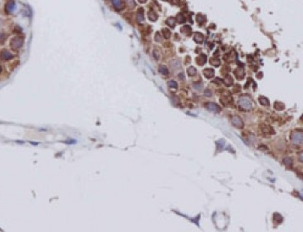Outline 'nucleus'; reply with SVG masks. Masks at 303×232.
<instances>
[{
	"instance_id": "f257e3e1",
	"label": "nucleus",
	"mask_w": 303,
	"mask_h": 232,
	"mask_svg": "<svg viewBox=\"0 0 303 232\" xmlns=\"http://www.w3.org/2000/svg\"><path fill=\"white\" fill-rule=\"evenodd\" d=\"M239 105L244 110H250L253 107L252 101L248 96H241L239 98Z\"/></svg>"
},
{
	"instance_id": "f03ea898",
	"label": "nucleus",
	"mask_w": 303,
	"mask_h": 232,
	"mask_svg": "<svg viewBox=\"0 0 303 232\" xmlns=\"http://www.w3.org/2000/svg\"><path fill=\"white\" fill-rule=\"evenodd\" d=\"M23 44H24V39L22 37H18V36L15 37L11 41V47L15 51L20 49L23 46Z\"/></svg>"
},
{
	"instance_id": "7ed1b4c3",
	"label": "nucleus",
	"mask_w": 303,
	"mask_h": 232,
	"mask_svg": "<svg viewBox=\"0 0 303 232\" xmlns=\"http://www.w3.org/2000/svg\"><path fill=\"white\" fill-rule=\"evenodd\" d=\"M291 140H292V143L294 144H297V145L302 144V132L299 130L294 131L291 135Z\"/></svg>"
},
{
	"instance_id": "20e7f679",
	"label": "nucleus",
	"mask_w": 303,
	"mask_h": 232,
	"mask_svg": "<svg viewBox=\"0 0 303 232\" xmlns=\"http://www.w3.org/2000/svg\"><path fill=\"white\" fill-rule=\"evenodd\" d=\"M231 124L238 129H242L244 127V123L242 119L238 116H234L231 117Z\"/></svg>"
},
{
	"instance_id": "39448f33",
	"label": "nucleus",
	"mask_w": 303,
	"mask_h": 232,
	"mask_svg": "<svg viewBox=\"0 0 303 232\" xmlns=\"http://www.w3.org/2000/svg\"><path fill=\"white\" fill-rule=\"evenodd\" d=\"M205 107L209 111H213L215 113H219L221 111V107L215 103H207L205 104Z\"/></svg>"
},
{
	"instance_id": "423d86ee",
	"label": "nucleus",
	"mask_w": 303,
	"mask_h": 232,
	"mask_svg": "<svg viewBox=\"0 0 303 232\" xmlns=\"http://www.w3.org/2000/svg\"><path fill=\"white\" fill-rule=\"evenodd\" d=\"M13 57H14L13 54H12L11 52H8V51H6V50H4V51H2V52H1V53H0V58H1L2 60H5V61H7V60L12 59Z\"/></svg>"
},
{
	"instance_id": "0eeeda50",
	"label": "nucleus",
	"mask_w": 303,
	"mask_h": 232,
	"mask_svg": "<svg viewBox=\"0 0 303 232\" xmlns=\"http://www.w3.org/2000/svg\"><path fill=\"white\" fill-rule=\"evenodd\" d=\"M16 9V4L14 2L13 0H10L6 3L5 4V12L8 13H12Z\"/></svg>"
},
{
	"instance_id": "6e6552de",
	"label": "nucleus",
	"mask_w": 303,
	"mask_h": 232,
	"mask_svg": "<svg viewBox=\"0 0 303 232\" xmlns=\"http://www.w3.org/2000/svg\"><path fill=\"white\" fill-rule=\"evenodd\" d=\"M235 75H236V77L237 79L241 80V79L244 77V76H245V71H244V69H243L242 67H239V68H237V69L235 71Z\"/></svg>"
},
{
	"instance_id": "1a4fd4ad",
	"label": "nucleus",
	"mask_w": 303,
	"mask_h": 232,
	"mask_svg": "<svg viewBox=\"0 0 303 232\" xmlns=\"http://www.w3.org/2000/svg\"><path fill=\"white\" fill-rule=\"evenodd\" d=\"M206 61H207V57L204 54L197 57L196 59V64L198 65H203L206 63Z\"/></svg>"
},
{
	"instance_id": "9d476101",
	"label": "nucleus",
	"mask_w": 303,
	"mask_h": 232,
	"mask_svg": "<svg viewBox=\"0 0 303 232\" xmlns=\"http://www.w3.org/2000/svg\"><path fill=\"white\" fill-rule=\"evenodd\" d=\"M203 75L207 78H212L215 76V71L213 69H205L203 71Z\"/></svg>"
},
{
	"instance_id": "9b49d317",
	"label": "nucleus",
	"mask_w": 303,
	"mask_h": 232,
	"mask_svg": "<svg viewBox=\"0 0 303 232\" xmlns=\"http://www.w3.org/2000/svg\"><path fill=\"white\" fill-rule=\"evenodd\" d=\"M181 32H182L183 34L186 35V36H190V34H191V32H192V29H191L190 26L185 25L181 28Z\"/></svg>"
},
{
	"instance_id": "f8f14e48",
	"label": "nucleus",
	"mask_w": 303,
	"mask_h": 232,
	"mask_svg": "<svg viewBox=\"0 0 303 232\" xmlns=\"http://www.w3.org/2000/svg\"><path fill=\"white\" fill-rule=\"evenodd\" d=\"M148 17H149V19L150 21H152V22L157 21V19L158 18L157 14L154 11H152V10L149 12V13H148Z\"/></svg>"
},
{
	"instance_id": "ddd939ff",
	"label": "nucleus",
	"mask_w": 303,
	"mask_h": 232,
	"mask_svg": "<svg viewBox=\"0 0 303 232\" xmlns=\"http://www.w3.org/2000/svg\"><path fill=\"white\" fill-rule=\"evenodd\" d=\"M111 3L117 10L123 9V1L122 0H111Z\"/></svg>"
},
{
	"instance_id": "4468645a",
	"label": "nucleus",
	"mask_w": 303,
	"mask_h": 232,
	"mask_svg": "<svg viewBox=\"0 0 303 232\" xmlns=\"http://www.w3.org/2000/svg\"><path fill=\"white\" fill-rule=\"evenodd\" d=\"M203 39H204V37H203V35H202V33L196 32V33L195 34L194 40H195L197 44H202V43L203 42Z\"/></svg>"
},
{
	"instance_id": "2eb2a0df",
	"label": "nucleus",
	"mask_w": 303,
	"mask_h": 232,
	"mask_svg": "<svg viewBox=\"0 0 303 232\" xmlns=\"http://www.w3.org/2000/svg\"><path fill=\"white\" fill-rule=\"evenodd\" d=\"M144 21V10L141 8L139 9L137 12V22L138 23H143Z\"/></svg>"
},
{
	"instance_id": "dca6fc26",
	"label": "nucleus",
	"mask_w": 303,
	"mask_h": 232,
	"mask_svg": "<svg viewBox=\"0 0 303 232\" xmlns=\"http://www.w3.org/2000/svg\"><path fill=\"white\" fill-rule=\"evenodd\" d=\"M223 83L226 86H230V85H232V84H233V83H234V80H233L232 77H230V76H228H228H226V77L224 78Z\"/></svg>"
},
{
	"instance_id": "f3484780",
	"label": "nucleus",
	"mask_w": 303,
	"mask_h": 232,
	"mask_svg": "<svg viewBox=\"0 0 303 232\" xmlns=\"http://www.w3.org/2000/svg\"><path fill=\"white\" fill-rule=\"evenodd\" d=\"M187 73L189 77H193L196 74V69L194 66H190L187 69Z\"/></svg>"
},
{
	"instance_id": "a211bd4d",
	"label": "nucleus",
	"mask_w": 303,
	"mask_h": 232,
	"mask_svg": "<svg viewBox=\"0 0 303 232\" xmlns=\"http://www.w3.org/2000/svg\"><path fill=\"white\" fill-rule=\"evenodd\" d=\"M162 33L163 37L166 39H169L170 38V36H171V32H170V31L168 28H163L162 30Z\"/></svg>"
},
{
	"instance_id": "6ab92c4d",
	"label": "nucleus",
	"mask_w": 303,
	"mask_h": 232,
	"mask_svg": "<svg viewBox=\"0 0 303 232\" xmlns=\"http://www.w3.org/2000/svg\"><path fill=\"white\" fill-rule=\"evenodd\" d=\"M261 127H262V130L263 131L264 133H266V134H271V133L274 132L272 128L269 127V126H267V125H264V124H262Z\"/></svg>"
},
{
	"instance_id": "aec40b11",
	"label": "nucleus",
	"mask_w": 303,
	"mask_h": 232,
	"mask_svg": "<svg viewBox=\"0 0 303 232\" xmlns=\"http://www.w3.org/2000/svg\"><path fill=\"white\" fill-rule=\"evenodd\" d=\"M159 71L162 74V75H168L169 74V70L165 65H160L159 66Z\"/></svg>"
},
{
	"instance_id": "412c9836",
	"label": "nucleus",
	"mask_w": 303,
	"mask_h": 232,
	"mask_svg": "<svg viewBox=\"0 0 303 232\" xmlns=\"http://www.w3.org/2000/svg\"><path fill=\"white\" fill-rule=\"evenodd\" d=\"M175 21H176V20H175L174 17H169V18L166 20V24L170 26V27L174 28V27H175Z\"/></svg>"
},
{
	"instance_id": "4be33fe9",
	"label": "nucleus",
	"mask_w": 303,
	"mask_h": 232,
	"mask_svg": "<svg viewBox=\"0 0 303 232\" xmlns=\"http://www.w3.org/2000/svg\"><path fill=\"white\" fill-rule=\"evenodd\" d=\"M209 62H210L211 65H214V66H215V67H218V66H220V65H221V61H220V59H219V58L213 57V58H211Z\"/></svg>"
},
{
	"instance_id": "5701e85b",
	"label": "nucleus",
	"mask_w": 303,
	"mask_h": 232,
	"mask_svg": "<svg viewBox=\"0 0 303 232\" xmlns=\"http://www.w3.org/2000/svg\"><path fill=\"white\" fill-rule=\"evenodd\" d=\"M259 102H260V103H261L262 105H263V106H268V105H269V101H268V99H267V97H261L259 98Z\"/></svg>"
},
{
	"instance_id": "b1692460",
	"label": "nucleus",
	"mask_w": 303,
	"mask_h": 232,
	"mask_svg": "<svg viewBox=\"0 0 303 232\" xmlns=\"http://www.w3.org/2000/svg\"><path fill=\"white\" fill-rule=\"evenodd\" d=\"M283 163H284V164L287 166V167H291L292 166V164H293V160H292V158L291 157H286V158H284L283 159Z\"/></svg>"
},
{
	"instance_id": "393cba45",
	"label": "nucleus",
	"mask_w": 303,
	"mask_h": 232,
	"mask_svg": "<svg viewBox=\"0 0 303 232\" xmlns=\"http://www.w3.org/2000/svg\"><path fill=\"white\" fill-rule=\"evenodd\" d=\"M175 20H176V21H177L179 24L185 23L184 16H183V15H182V14H178V15L176 16V18H175Z\"/></svg>"
},
{
	"instance_id": "a878e982",
	"label": "nucleus",
	"mask_w": 303,
	"mask_h": 232,
	"mask_svg": "<svg viewBox=\"0 0 303 232\" xmlns=\"http://www.w3.org/2000/svg\"><path fill=\"white\" fill-rule=\"evenodd\" d=\"M284 107H285L284 103H281V102H276V103H275V108L276 110H278V111H282V110H284Z\"/></svg>"
},
{
	"instance_id": "bb28decb",
	"label": "nucleus",
	"mask_w": 303,
	"mask_h": 232,
	"mask_svg": "<svg viewBox=\"0 0 303 232\" xmlns=\"http://www.w3.org/2000/svg\"><path fill=\"white\" fill-rule=\"evenodd\" d=\"M204 20H205V17H203L202 14H198L196 16V21H197L198 24L202 25L204 23Z\"/></svg>"
},
{
	"instance_id": "cd10ccee",
	"label": "nucleus",
	"mask_w": 303,
	"mask_h": 232,
	"mask_svg": "<svg viewBox=\"0 0 303 232\" xmlns=\"http://www.w3.org/2000/svg\"><path fill=\"white\" fill-rule=\"evenodd\" d=\"M274 221L275 222V223H281V221H282V217L280 215V214H278V213H275V214H274Z\"/></svg>"
},
{
	"instance_id": "c85d7f7f",
	"label": "nucleus",
	"mask_w": 303,
	"mask_h": 232,
	"mask_svg": "<svg viewBox=\"0 0 303 232\" xmlns=\"http://www.w3.org/2000/svg\"><path fill=\"white\" fill-rule=\"evenodd\" d=\"M168 85L170 87V88H177V83L174 80H171V81H169L168 82Z\"/></svg>"
},
{
	"instance_id": "c756f323",
	"label": "nucleus",
	"mask_w": 303,
	"mask_h": 232,
	"mask_svg": "<svg viewBox=\"0 0 303 232\" xmlns=\"http://www.w3.org/2000/svg\"><path fill=\"white\" fill-rule=\"evenodd\" d=\"M6 39V35L5 34H3V33H0V44H4V41Z\"/></svg>"
},
{
	"instance_id": "7c9ffc66",
	"label": "nucleus",
	"mask_w": 303,
	"mask_h": 232,
	"mask_svg": "<svg viewBox=\"0 0 303 232\" xmlns=\"http://www.w3.org/2000/svg\"><path fill=\"white\" fill-rule=\"evenodd\" d=\"M153 56H154V57H155L157 60H158L159 57H160V53H159V52L157 50H154V52H153Z\"/></svg>"
},
{
	"instance_id": "2f4dec72",
	"label": "nucleus",
	"mask_w": 303,
	"mask_h": 232,
	"mask_svg": "<svg viewBox=\"0 0 303 232\" xmlns=\"http://www.w3.org/2000/svg\"><path fill=\"white\" fill-rule=\"evenodd\" d=\"M171 4H175V5H179L181 3V0H171Z\"/></svg>"
},
{
	"instance_id": "473e14b6",
	"label": "nucleus",
	"mask_w": 303,
	"mask_h": 232,
	"mask_svg": "<svg viewBox=\"0 0 303 232\" xmlns=\"http://www.w3.org/2000/svg\"><path fill=\"white\" fill-rule=\"evenodd\" d=\"M155 39H156V41H157V42H161L162 39H161V35H160V33H159V32H157Z\"/></svg>"
},
{
	"instance_id": "72a5a7b5",
	"label": "nucleus",
	"mask_w": 303,
	"mask_h": 232,
	"mask_svg": "<svg viewBox=\"0 0 303 232\" xmlns=\"http://www.w3.org/2000/svg\"><path fill=\"white\" fill-rule=\"evenodd\" d=\"M204 95H205V96H208V97H209V96L210 97V96H212V92H211V90H205V92H204Z\"/></svg>"
},
{
	"instance_id": "f704fd0d",
	"label": "nucleus",
	"mask_w": 303,
	"mask_h": 232,
	"mask_svg": "<svg viewBox=\"0 0 303 232\" xmlns=\"http://www.w3.org/2000/svg\"><path fill=\"white\" fill-rule=\"evenodd\" d=\"M140 3H142V4H144V3H146L147 2V0H138Z\"/></svg>"
},
{
	"instance_id": "c9c22d12",
	"label": "nucleus",
	"mask_w": 303,
	"mask_h": 232,
	"mask_svg": "<svg viewBox=\"0 0 303 232\" xmlns=\"http://www.w3.org/2000/svg\"><path fill=\"white\" fill-rule=\"evenodd\" d=\"M1 72H2V67L0 66V73H1Z\"/></svg>"
},
{
	"instance_id": "e433bc0d",
	"label": "nucleus",
	"mask_w": 303,
	"mask_h": 232,
	"mask_svg": "<svg viewBox=\"0 0 303 232\" xmlns=\"http://www.w3.org/2000/svg\"><path fill=\"white\" fill-rule=\"evenodd\" d=\"M162 1H168V0H162Z\"/></svg>"
}]
</instances>
